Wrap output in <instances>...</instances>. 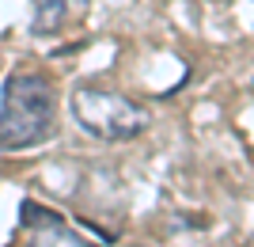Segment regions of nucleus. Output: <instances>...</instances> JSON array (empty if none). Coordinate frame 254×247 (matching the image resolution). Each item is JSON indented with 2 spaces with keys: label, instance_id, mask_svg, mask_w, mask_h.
<instances>
[{
  "label": "nucleus",
  "instance_id": "4",
  "mask_svg": "<svg viewBox=\"0 0 254 247\" xmlns=\"http://www.w3.org/2000/svg\"><path fill=\"white\" fill-rule=\"evenodd\" d=\"M31 4H34V19H31L34 34H61L87 8V0H31Z\"/></svg>",
  "mask_w": 254,
  "mask_h": 247
},
{
  "label": "nucleus",
  "instance_id": "1",
  "mask_svg": "<svg viewBox=\"0 0 254 247\" xmlns=\"http://www.w3.org/2000/svg\"><path fill=\"white\" fill-rule=\"evenodd\" d=\"M57 133V91L42 73H11L0 91V152L34 149Z\"/></svg>",
  "mask_w": 254,
  "mask_h": 247
},
{
  "label": "nucleus",
  "instance_id": "3",
  "mask_svg": "<svg viewBox=\"0 0 254 247\" xmlns=\"http://www.w3.org/2000/svg\"><path fill=\"white\" fill-rule=\"evenodd\" d=\"M23 225L34 228L31 247H95V244H87L84 236H76L68 225H61V217L53 209H38L34 202L23 205Z\"/></svg>",
  "mask_w": 254,
  "mask_h": 247
},
{
  "label": "nucleus",
  "instance_id": "5",
  "mask_svg": "<svg viewBox=\"0 0 254 247\" xmlns=\"http://www.w3.org/2000/svg\"><path fill=\"white\" fill-rule=\"evenodd\" d=\"M239 247H254V240H247V244H239Z\"/></svg>",
  "mask_w": 254,
  "mask_h": 247
},
{
  "label": "nucleus",
  "instance_id": "2",
  "mask_svg": "<svg viewBox=\"0 0 254 247\" xmlns=\"http://www.w3.org/2000/svg\"><path fill=\"white\" fill-rule=\"evenodd\" d=\"M68 110H72L76 126L95 141H133V137H140L152 122L144 103L129 99L126 91L103 87V84H95V80H84V84L72 87Z\"/></svg>",
  "mask_w": 254,
  "mask_h": 247
}]
</instances>
